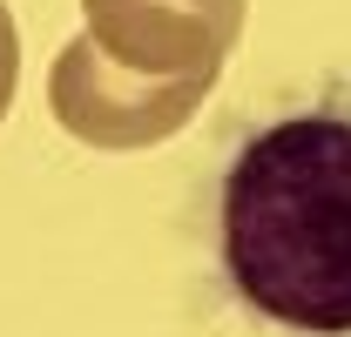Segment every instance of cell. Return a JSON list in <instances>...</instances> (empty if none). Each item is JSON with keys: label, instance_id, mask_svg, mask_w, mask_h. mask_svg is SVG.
Instances as JSON below:
<instances>
[{"label": "cell", "instance_id": "1", "mask_svg": "<svg viewBox=\"0 0 351 337\" xmlns=\"http://www.w3.org/2000/svg\"><path fill=\"white\" fill-rule=\"evenodd\" d=\"M230 290L291 337H351V82L237 142L217 189Z\"/></svg>", "mask_w": 351, "mask_h": 337}, {"label": "cell", "instance_id": "2", "mask_svg": "<svg viewBox=\"0 0 351 337\" xmlns=\"http://www.w3.org/2000/svg\"><path fill=\"white\" fill-rule=\"evenodd\" d=\"M210 88L217 82L129 75L122 61H108L95 47V34H75L54 54V68H47V108L88 149H156V142H169L176 128L196 122V108H203Z\"/></svg>", "mask_w": 351, "mask_h": 337}, {"label": "cell", "instance_id": "3", "mask_svg": "<svg viewBox=\"0 0 351 337\" xmlns=\"http://www.w3.org/2000/svg\"><path fill=\"white\" fill-rule=\"evenodd\" d=\"M108 61L156 82H217L243 34V0H82Z\"/></svg>", "mask_w": 351, "mask_h": 337}, {"label": "cell", "instance_id": "4", "mask_svg": "<svg viewBox=\"0 0 351 337\" xmlns=\"http://www.w3.org/2000/svg\"><path fill=\"white\" fill-rule=\"evenodd\" d=\"M14 88H21V27H14V14L0 0V122L14 108Z\"/></svg>", "mask_w": 351, "mask_h": 337}]
</instances>
